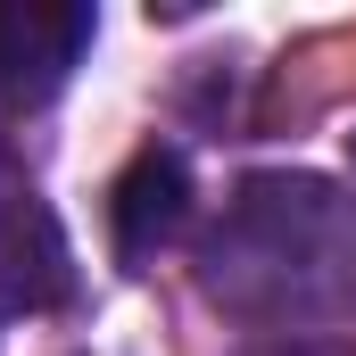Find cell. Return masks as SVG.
I'll list each match as a JSON object with an SVG mask.
<instances>
[{
	"label": "cell",
	"instance_id": "obj_3",
	"mask_svg": "<svg viewBox=\"0 0 356 356\" xmlns=\"http://www.w3.org/2000/svg\"><path fill=\"white\" fill-rule=\"evenodd\" d=\"M67 290H75V249L42 207L33 175L0 149V307L42 315V307H67Z\"/></svg>",
	"mask_w": 356,
	"mask_h": 356
},
{
	"label": "cell",
	"instance_id": "obj_4",
	"mask_svg": "<svg viewBox=\"0 0 356 356\" xmlns=\"http://www.w3.org/2000/svg\"><path fill=\"white\" fill-rule=\"evenodd\" d=\"M182 224H191V158H182L175 141L133 149V166H124L116 191H108V241H116V266H124V273L158 266V257L182 241Z\"/></svg>",
	"mask_w": 356,
	"mask_h": 356
},
{
	"label": "cell",
	"instance_id": "obj_6",
	"mask_svg": "<svg viewBox=\"0 0 356 356\" xmlns=\"http://www.w3.org/2000/svg\"><path fill=\"white\" fill-rule=\"evenodd\" d=\"M348 207H356V133H348Z\"/></svg>",
	"mask_w": 356,
	"mask_h": 356
},
{
	"label": "cell",
	"instance_id": "obj_1",
	"mask_svg": "<svg viewBox=\"0 0 356 356\" xmlns=\"http://www.w3.org/2000/svg\"><path fill=\"white\" fill-rule=\"evenodd\" d=\"M199 298L224 307L249 332H315L323 315H340L356 298V207L332 175L307 166H273L241 175L232 199L216 207V224L191 249Z\"/></svg>",
	"mask_w": 356,
	"mask_h": 356
},
{
	"label": "cell",
	"instance_id": "obj_2",
	"mask_svg": "<svg viewBox=\"0 0 356 356\" xmlns=\"http://www.w3.org/2000/svg\"><path fill=\"white\" fill-rule=\"evenodd\" d=\"M99 8L91 0H0V108H50L67 75L83 67Z\"/></svg>",
	"mask_w": 356,
	"mask_h": 356
},
{
	"label": "cell",
	"instance_id": "obj_5",
	"mask_svg": "<svg viewBox=\"0 0 356 356\" xmlns=\"http://www.w3.org/2000/svg\"><path fill=\"white\" fill-rule=\"evenodd\" d=\"M241 356H356V340H323V332H282V340H249Z\"/></svg>",
	"mask_w": 356,
	"mask_h": 356
}]
</instances>
